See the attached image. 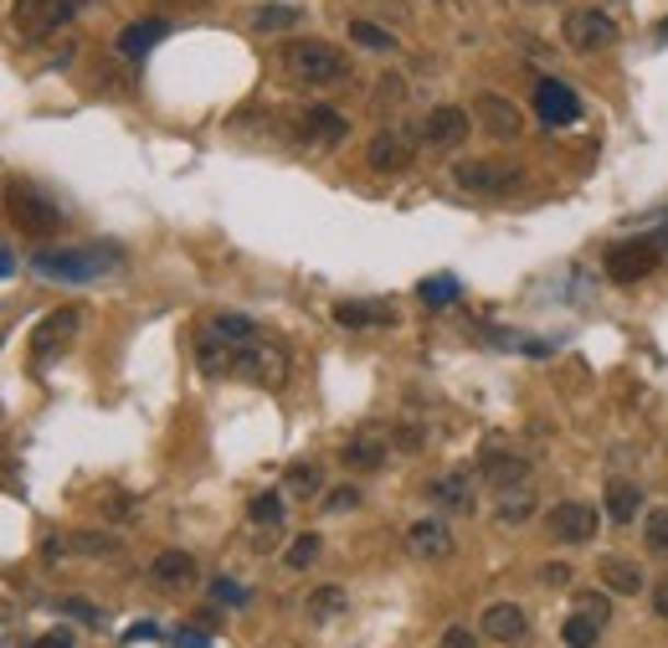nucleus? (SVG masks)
I'll list each match as a JSON object with an SVG mask.
<instances>
[{
	"label": "nucleus",
	"instance_id": "393cba45",
	"mask_svg": "<svg viewBox=\"0 0 668 648\" xmlns=\"http://www.w3.org/2000/svg\"><path fill=\"white\" fill-rule=\"evenodd\" d=\"M350 598H345V587H314L309 598H303V613L314 617V623H334V617H345Z\"/></svg>",
	"mask_w": 668,
	"mask_h": 648
},
{
	"label": "nucleus",
	"instance_id": "f03ea898",
	"mask_svg": "<svg viewBox=\"0 0 668 648\" xmlns=\"http://www.w3.org/2000/svg\"><path fill=\"white\" fill-rule=\"evenodd\" d=\"M32 268L42 278H57V284H88V278H103L108 268H118V253L99 247V242H88V247H42L32 257Z\"/></svg>",
	"mask_w": 668,
	"mask_h": 648
},
{
	"label": "nucleus",
	"instance_id": "a211bd4d",
	"mask_svg": "<svg viewBox=\"0 0 668 648\" xmlns=\"http://www.w3.org/2000/svg\"><path fill=\"white\" fill-rule=\"evenodd\" d=\"M334 324L339 329H385V324H396V304H385V299H345V304H334Z\"/></svg>",
	"mask_w": 668,
	"mask_h": 648
},
{
	"label": "nucleus",
	"instance_id": "7ed1b4c3",
	"mask_svg": "<svg viewBox=\"0 0 668 648\" xmlns=\"http://www.w3.org/2000/svg\"><path fill=\"white\" fill-rule=\"evenodd\" d=\"M5 217H11L16 232H26V238H57L67 222L62 206L51 201L36 181H11V186H5Z\"/></svg>",
	"mask_w": 668,
	"mask_h": 648
},
{
	"label": "nucleus",
	"instance_id": "3c124183",
	"mask_svg": "<svg viewBox=\"0 0 668 648\" xmlns=\"http://www.w3.org/2000/svg\"><path fill=\"white\" fill-rule=\"evenodd\" d=\"M108 514H118V520H124V514H134V505H129V499H108Z\"/></svg>",
	"mask_w": 668,
	"mask_h": 648
},
{
	"label": "nucleus",
	"instance_id": "c756f323",
	"mask_svg": "<svg viewBox=\"0 0 668 648\" xmlns=\"http://www.w3.org/2000/svg\"><path fill=\"white\" fill-rule=\"evenodd\" d=\"M350 42H355V47H366V51H391V47H396V36L385 32V26H376V21H360V16L350 21Z\"/></svg>",
	"mask_w": 668,
	"mask_h": 648
},
{
	"label": "nucleus",
	"instance_id": "0eeeda50",
	"mask_svg": "<svg viewBox=\"0 0 668 648\" xmlns=\"http://www.w3.org/2000/svg\"><path fill=\"white\" fill-rule=\"evenodd\" d=\"M561 36H566V47L571 51H607V47H618L622 32H618V21L607 16L601 5H576V11H566V26H561Z\"/></svg>",
	"mask_w": 668,
	"mask_h": 648
},
{
	"label": "nucleus",
	"instance_id": "f257e3e1",
	"mask_svg": "<svg viewBox=\"0 0 668 648\" xmlns=\"http://www.w3.org/2000/svg\"><path fill=\"white\" fill-rule=\"evenodd\" d=\"M284 72L303 88H339L350 83V57L319 36H303V42H288L284 47Z\"/></svg>",
	"mask_w": 668,
	"mask_h": 648
},
{
	"label": "nucleus",
	"instance_id": "c9c22d12",
	"mask_svg": "<svg viewBox=\"0 0 668 648\" xmlns=\"http://www.w3.org/2000/svg\"><path fill=\"white\" fill-rule=\"evenodd\" d=\"M422 304H452L458 299V278L452 274H437V278H422Z\"/></svg>",
	"mask_w": 668,
	"mask_h": 648
},
{
	"label": "nucleus",
	"instance_id": "ddd939ff",
	"mask_svg": "<svg viewBox=\"0 0 668 648\" xmlns=\"http://www.w3.org/2000/svg\"><path fill=\"white\" fill-rule=\"evenodd\" d=\"M534 114L551 124V129H566V124L581 119V99H576V88L561 83V78H540V83H534Z\"/></svg>",
	"mask_w": 668,
	"mask_h": 648
},
{
	"label": "nucleus",
	"instance_id": "20e7f679",
	"mask_svg": "<svg viewBox=\"0 0 668 648\" xmlns=\"http://www.w3.org/2000/svg\"><path fill=\"white\" fill-rule=\"evenodd\" d=\"M288 371H293V356H288L284 340H267V335H257V340H247V345H237V350H232V375L252 381V386H263V392L288 386Z\"/></svg>",
	"mask_w": 668,
	"mask_h": 648
},
{
	"label": "nucleus",
	"instance_id": "a878e982",
	"mask_svg": "<svg viewBox=\"0 0 668 648\" xmlns=\"http://www.w3.org/2000/svg\"><path fill=\"white\" fill-rule=\"evenodd\" d=\"M637 510H643V489H637V484H627V478H618V484L607 489V514H612L618 525H627Z\"/></svg>",
	"mask_w": 668,
	"mask_h": 648
},
{
	"label": "nucleus",
	"instance_id": "dca6fc26",
	"mask_svg": "<svg viewBox=\"0 0 668 648\" xmlns=\"http://www.w3.org/2000/svg\"><path fill=\"white\" fill-rule=\"evenodd\" d=\"M479 478H484L488 489H525L530 484V459L525 453H479Z\"/></svg>",
	"mask_w": 668,
	"mask_h": 648
},
{
	"label": "nucleus",
	"instance_id": "79ce46f5",
	"mask_svg": "<svg viewBox=\"0 0 668 648\" xmlns=\"http://www.w3.org/2000/svg\"><path fill=\"white\" fill-rule=\"evenodd\" d=\"M62 613L83 617V623H93V628H99V623H103V613H99V608H93V602H83V598H67V602H62Z\"/></svg>",
	"mask_w": 668,
	"mask_h": 648
},
{
	"label": "nucleus",
	"instance_id": "8fccbe9b",
	"mask_svg": "<svg viewBox=\"0 0 668 648\" xmlns=\"http://www.w3.org/2000/svg\"><path fill=\"white\" fill-rule=\"evenodd\" d=\"M653 608H658V617H668V581L658 587V592H653Z\"/></svg>",
	"mask_w": 668,
	"mask_h": 648
},
{
	"label": "nucleus",
	"instance_id": "4468645a",
	"mask_svg": "<svg viewBox=\"0 0 668 648\" xmlns=\"http://www.w3.org/2000/svg\"><path fill=\"white\" fill-rule=\"evenodd\" d=\"M468 129H473V114L458 108V103H442V108H433V114L422 119V144H427V150H458L468 139Z\"/></svg>",
	"mask_w": 668,
	"mask_h": 648
},
{
	"label": "nucleus",
	"instance_id": "e433bc0d",
	"mask_svg": "<svg viewBox=\"0 0 668 648\" xmlns=\"http://www.w3.org/2000/svg\"><path fill=\"white\" fill-rule=\"evenodd\" d=\"M319 484H324L319 463H293V468H288V489H293V495H319Z\"/></svg>",
	"mask_w": 668,
	"mask_h": 648
},
{
	"label": "nucleus",
	"instance_id": "58836bf2",
	"mask_svg": "<svg viewBox=\"0 0 668 648\" xmlns=\"http://www.w3.org/2000/svg\"><path fill=\"white\" fill-rule=\"evenodd\" d=\"M355 505H360V489H355V484H339V489L324 495V510L330 514H345V510H355Z\"/></svg>",
	"mask_w": 668,
	"mask_h": 648
},
{
	"label": "nucleus",
	"instance_id": "b1692460",
	"mask_svg": "<svg viewBox=\"0 0 668 648\" xmlns=\"http://www.w3.org/2000/svg\"><path fill=\"white\" fill-rule=\"evenodd\" d=\"M597 577H601V587L618 592V598H637V592H643V566L627 562V556H601Z\"/></svg>",
	"mask_w": 668,
	"mask_h": 648
},
{
	"label": "nucleus",
	"instance_id": "7c9ffc66",
	"mask_svg": "<svg viewBox=\"0 0 668 648\" xmlns=\"http://www.w3.org/2000/svg\"><path fill=\"white\" fill-rule=\"evenodd\" d=\"M206 329H217L221 340H232V345H247V340H257V324H252L247 314H217V320L206 324Z\"/></svg>",
	"mask_w": 668,
	"mask_h": 648
},
{
	"label": "nucleus",
	"instance_id": "2f4dec72",
	"mask_svg": "<svg viewBox=\"0 0 668 648\" xmlns=\"http://www.w3.org/2000/svg\"><path fill=\"white\" fill-rule=\"evenodd\" d=\"M530 514H534V495H530V489H509V495H504L499 525H525Z\"/></svg>",
	"mask_w": 668,
	"mask_h": 648
},
{
	"label": "nucleus",
	"instance_id": "39448f33",
	"mask_svg": "<svg viewBox=\"0 0 668 648\" xmlns=\"http://www.w3.org/2000/svg\"><path fill=\"white\" fill-rule=\"evenodd\" d=\"M452 181L473 196H509V190L525 186V165H515V160H458Z\"/></svg>",
	"mask_w": 668,
	"mask_h": 648
},
{
	"label": "nucleus",
	"instance_id": "2eb2a0df",
	"mask_svg": "<svg viewBox=\"0 0 668 648\" xmlns=\"http://www.w3.org/2000/svg\"><path fill=\"white\" fill-rule=\"evenodd\" d=\"M293 135H299L303 144H314V150H334V144H345L350 124H345V114H339V108L314 103V108H303V114H299V129H293Z\"/></svg>",
	"mask_w": 668,
	"mask_h": 648
},
{
	"label": "nucleus",
	"instance_id": "423d86ee",
	"mask_svg": "<svg viewBox=\"0 0 668 648\" xmlns=\"http://www.w3.org/2000/svg\"><path fill=\"white\" fill-rule=\"evenodd\" d=\"M417 144H422V129H406V124H385L381 135L366 144V165L376 175L412 171V160H417Z\"/></svg>",
	"mask_w": 668,
	"mask_h": 648
},
{
	"label": "nucleus",
	"instance_id": "de8ad7c7",
	"mask_svg": "<svg viewBox=\"0 0 668 648\" xmlns=\"http://www.w3.org/2000/svg\"><path fill=\"white\" fill-rule=\"evenodd\" d=\"M145 638H160V628H154V623H139V628H129V644H145Z\"/></svg>",
	"mask_w": 668,
	"mask_h": 648
},
{
	"label": "nucleus",
	"instance_id": "4c0bfd02",
	"mask_svg": "<svg viewBox=\"0 0 668 648\" xmlns=\"http://www.w3.org/2000/svg\"><path fill=\"white\" fill-rule=\"evenodd\" d=\"M581 613H591L607 628V617H612V598H607V587H597V592H581V602H576Z\"/></svg>",
	"mask_w": 668,
	"mask_h": 648
},
{
	"label": "nucleus",
	"instance_id": "9d476101",
	"mask_svg": "<svg viewBox=\"0 0 668 648\" xmlns=\"http://www.w3.org/2000/svg\"><path fill=\"white\" fill-rule=\"evenodd\" d=\"M78 329H83V309L78 304H62L51 309L47 320L32 329V360L36 366H47V360H57L67 350V345L78 340Z\"/></svg>",
	"mask_w": 668,
	"mask_h": 648
},
{
	"label": "nucleus",
	"instance_id": "aec40b11",
	"mask_svg": "<svg viewBox=\"0 0 668 648\" xmlns=\"http://www.w3.org/2000/svg\"><path fill=\"white\" fill-rule=\"evenodd\" d=\"M165 36H170V21L145 16V21H129V26L114 36V47H118V57H124V62H139V57H150L154 42H165Z\"/></svg>",
	"mask_w": 668,
	"mask_h": 648
},
{
	"label": "nucleus",
	"instance_id": "37998d69",
	"mask_svg": "<svg viewBox=\"0 0 668 648\" xmlns=\"http://www.w3.org/2000/svg\"><path fill=\"white\" fill-rule=\"evenodd\" d=\"M442 648H479V633H468V628H448V633H442Z\"/></svg>",
	"mask_w": 668,
	"mask_h": 648
},
{
	"label": "nucleus",
	"instance_id": "6e6552de",
	"mask_svg": "<svg viewBox=\"0 0 668 648\" xmlns=\"http://www.w3.org/2000/svg\"><path fill=\"white\" fill-rule=\"evenodd\" d=\"M78 5H83V0H16V5H11V32H16L21 42H42V36H51L57 26H67Z\"/></svg>",
	"mask_w": 668,
	"mask_h": 648
},
{
	"label": "nucleus",
	"instance_id": "4be33fe9",
	"mask_svg": "<svg viewBox=\"0 0 668 648\" xmlns=\"http://www.w3.org/2000/svg\"><path fill=\"white\" fill-rule=\"evenodd\" d=\"M484 633L494 644H519V638L530 633V613H525L519 602H494L484 613Z\"/></svg>",
	"mask_w": 668,
	"mask_h": 648
},
{
	"label": "nucleus",
	"instance_id": "f8f14e48",
	"mask_svg": "<svg viewBox=\"0 0 668 648\" xmlns=\"http://www.w3.org/2000/svg\"><path fill=\"white\" fill-rule=\"evenodd\" d=\"M468 114H473V124H479L488 139H499V144L519 139V129H525V114H519V103L499 99V93H479Z\"/></svg>",
	"mask_w": 668,
	"mask_h": 648
},
{
	"label": "nucleus",
	"instance_id": "6ab92c4d",
	"mask_svg": "<svg viewBox=\"0 0 668 648\" xmlns=\"http://www.w3.org/2000/svg\"><path fill=\"white\" fill-rule=\"evenodd\" d=\"M427 499H433L437 510H448V514H473L479 510V499H473V478H468L463 468L433 478V484H427Z\"/></svg>",
	"mask_w": 668,
	"mask_h": 648
},
{
	"label": "nucleus",
	"instance_id": "c85d7f7f",
	"mask_svg": "<svg viewBox=\"0 0 668 648\" xmlns=\"http://www.w3.org/2000/svg\"><path fill=\"white\" fill-rule=\"evenodd\" d=\"M643 546L668 562V505H658V510L643 514Z\"/></svg>",
	"mask_w": 668,
	"mask_h": 648
},
{
	"label": "nucleus",
	"instance_id": "49530a36",
	"mask_svg": "<svg viewBox=\"0 0 668 648\" xmlns=\"http://www.w3.org/2000/svg\"><path fill=\"white\" fill-rule=\"evenodd\" d=\"M175 644H181V648H211V644H206V638H200L196 628H181V633H175Z\"/></svg>",
	"mask_w": 668,
	"mask_h": 648
},
{
	"label": "nucleus",
	"instance_id": "c03bdc74",
	"mask_svg": "<svg viewBox=\"0 0 668 648\" xmlns=\"http://www.w3.org/2000/svg\"><path fill=\"white\" fill-rule=\"evenodd\" d=\"M540 581H545V587H566V581H571V566L566 562H561V566H540Z\"/></svg>",
	"mask_w": 668,
	"mask_h": 648
},
{
	"label": "nucleus",
	"instance_id": "a18cd8bd",
	"mask_svg": "<svg viewBox=\"0 0 668 648\" xmlns=\"http://www.w3.org/2000/svg\"><path fill=\"white\" fill-rule=\"evenodd\" d=\"M32 648H72V633H67V628H51V633H42Z\"/></svg>",
	"mask_w": 668,
	"mask_h": 648
},
{
	"label": "nucleus",
	"instance_id": "a19ab883",
	"mask_svg": "<svg viewBox=\"0 0 668 648\" xmlns=\"http://www.w3.org/2000/svg\"><path fill=\"white\" fill-rule=\"evenodd\" d=\"M211 598H217V602H232V608H242V602H247V587H237V581H211Z\"/></svg>",
	"mask_w": 668,
	"mask_h": 648
},
{
	"label": "nucleus",
	"instance_id": "9b49d317",
	"mask_svg": "<svg viewBox=\"0 0 668 648\" xmlns=\"http://www.w3.org/2000/svg\"><path fill=\"white\" fill-rule=\"evenodd\" d=\"M545 535L561 541V546H586L597 535V510L581 505V499H561V505L545 510Z\"/></svg>",
	"mask_w": 668,
	"mask_h": 648
},
{
	"label": "nucleus",
	"instance_id": "72a5a7b5",
	"mask_svg": "<svg viewBox=\"0 0 668 648\" xmlns=\"http://www.w3.org/2000/svg\"><path fill=\"white\" fill-rule=\"evenodd\" d=\"M72 551H83V556H118V535H103V530H78V535H72Z\"/></svg>",
	"mask_w": 668,
	"mask_h": 648
},
{
	"label": "nucleus",
	"instance_id": "cd10ccee",
	"mask_svg": "<svg viewBox=\"0 0 668 648\" xmlns=\"http://www.w3.org/2000/svg\"><path fill=\"white\" fill-rule=\"evenodd\" d=\"M561 638H566V648H591L601 638V623L591 613H581V608H576V613L566 617V628H561Z\"/></svg>",
	"mask_w": 668,
	"mask_h": 648
},
{
	"label": "nucleus",
	"instance_id": "1a4fd4ad",
	"mask_svg": "<svg viewBox=\"0 0 668 648\" xmlns=\"http://www.w3.org/2000/svg\"><path fill=\"white\" fill-rule=\"evenodd\" d=\"M658 257H664V242L658 238H633V242H612L601 268H607L612 284H643L658 268Z\"/></svg>",
	"mask_w": 668,
	"mask_h": 648
},
{
	"label": "nucleus",
	"instance_id": "864d4df0",
	"mask_svg": "<svg viewBox=\"0 0 668 648\" xmlns=\"http://www.w3.org/2000/svg\"><path fill=\"white\" fill-rule=\"evenodd\" d=\"M658 42H668V21H664V26H658Z\"/></svg>",
	"mask_w": 668,
	"mask_h": 648
},
{
	"label": "nucleus",
	"instance_id": "603ef678",
	"mask_svg": "<svg viewBox=\"0 0 668 648\" xmlns=\"http://www.w3.org/2000/svg\"><path fill=\"white\" fill-rule=\"evenodd\" d=\"M525 5H561V0H525Z\"/></svg>",
	"mask_w": 668,
	"mask_h": 648
},
{
	"label": "nucleus",
	"instance_id": "f704fd0d",
	"mask_svg": "<svg viewBox=\"0 0 668 648\" xmlns=\"http://www.w3.org/2000/svg\"><path fill=\"white\" fill-rule=\"evenodd\" d=\"M314 556H319V535H314V530H303L299 541L284 551V566H288V571H303V566H314Z\"/></svg>",
	"mask_w": 668,
	"mask_h": 648
},
{
	"label": "nucleus",
	"instance_id": "bb28decb",
	"mask_svg": "<svg viewBox=\"0 0 668 648\" xmlns=\"http://www.w3.org/2000/svg\"><path fill=\"white\" fill-rule=\"evenodd\" d=\"M247 21H252V32H293L303 21V11L299 5H257Z\"/></svg>",
	"mask_w": 668,
	"mask_h": 648
},
{
	"label": "nucleus",
	"instance_id": "473e14b6",
	"mask_svg": "<svg viewBox=\"0 0 668 648\" xmlns=\"http://www.w3.org/2000/svg\"><path fill=\"white\" fill-rule=\"evenodd\" d=\"M247 514H252V525H284V499L273 495V489H263V495H252Z\"/></svg>",
	"mask_w": 668,
	"mask_h": 648
},
{
	"label": "nucleus",
	"instance_id": "ea45409f",
	"mask_svg": "<svg viewBox=\"0 0 668 648\" xmlns=\"http://www.w3.org/2000/svg\"><path fill=\"white\" fill-rule=\"evenodd\" d=\"M376 83H381V88H376V103H381V108H385V103L406 99V78H401V72H385V78H376Z\"/></svg>",
	"mask_w": 668,
	"mask_h": 648
},
{
	"label": "nucleus",
	"instance_id": "f3484780",
	"mask_svg": "<svg viewBox=\"0 0 668 648\" xmlns=\"http://www.w3.org/2000/svg\"><path fill=\"white\" fill-rule=\"evenodd\" d=\"M406 551H412L417 562H448V556H452L448 520L427 514V520H417V525H406Z\"/></svg>",
	"mask_w": 668,
	"mask_h": 648
},
{
	"label": "nucleus",
	"instance_id": "5701e85b",
	"mask_svg": "<svg viewBox=\"0 0 668 648\" xmlns=\"http://www.w3.org/2000/svg\"><path fill=\"white\" fill-rule=\"evenodd\" d=\"M150 581L154 587H165V592L191 587V581H196V556H191V551H160V556L150 562Z\"/></svg>",
	"mask_w": 668,
	"mask_h": 648
},
{
	"label": "nucleus",
	"instance_id": "09e8293b",
	"mask_svg": "<svg viewBox=\"0 0 668 648\" xmlns=\"http://www.w3.org/2000/svg\"><path fill=\"white\" fill-rule=\"evenodd\" d=\"M16 274V253H11V247H0V278H11Z\"/></svg>",
	"mask_w": 668,
	"mask_h": 648
},
{
	"label": "nucleus",
	"instance_id": "412c9836",
	"mask_svg": "<svg viewBox=\"0 0 668 648\" xmlns=\"http://www.w3.org/2000/svg\"><path fill=\"white\" fill-rule=\"evenodd\" d=\"M385 453H391V438L385 432H376V427H366V432H355L350 443L339 448V459H345V468H355V474H376L385 463Z\"/></svg>",
	"mask_w": 668,
	"mask_h": 648
}]
</instances>
